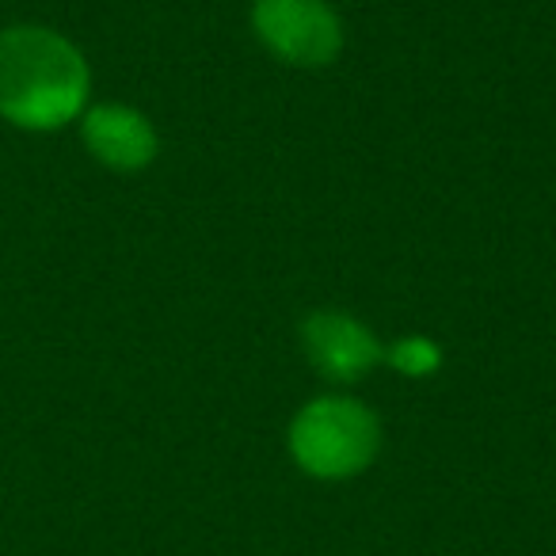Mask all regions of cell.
I'll return each instance as SVG.
<instances>
[{
  "label": "cell",
  "instance_id": "1",
  "mask_svg": "<svg viewBox=\"0 0 556 556\" xmlns=\"http://www.w3.org/2000/svg\"><path fill=\"white\" fill-rule=\"evenodd\" d=\"M88 62L65 35L47 27L0 31V115L24 130H58L88 100Z\"/></svg>",
  "mask_w": 556,
  "mask_h": 556
},
{
  "label": "cell",
  "instance_id": "2",
  "mask_svg": "<svg viewBox=\"0 0 556 556\" xmlns=\"http://www.w3.org/2000/svg\"><path fill=\"white\" fill-rule=\"evenodd\" d=\"M381 450V424L366 404L348 396H320L290 424V454L309 477L348 480L370 469Z\"/></svg>",
  "mask_w": 556,
  "mask_h": 556
},
{
  "label": "cell",
  "instance_id": "3",
  "mask_svg": "<svg viewBox=\"0 0 556 556\" xmlns=\"http://www.w3.org/2000/svg\"><path fill=\"white\" fill-rule=\"evenodd\" d=\"M252 27L278 62L298 70L332 65L343 50L340 16L325 0H255Z\"/></svg>",
  "mask_w": 556,
  "mask_h": 556
},
{
  "label": "cell",
  "instance_id": "4",
  "mask_svg": "<svg viewBox=\"0 0 556 556\" xmlns=\"http://www.w3.org/2000/svg\"><path fill=\"white\" fill-rule=\"evenodd\" d=\"M302 348L309 363L332 381H358L386 358V348L370 328L336 309H320L305 317Z\"/></svg>",
  "mask_w": 556,
  "mask_h": 556
},
{
  "label": "cell",
  "instance_id": "5",
  "mask_svg": "<svg viewBox=\"0 0 556 556\" xmlns=\"http://www.w3.org/2000/svg\"><path fill=\"white\" fill-rule=\"evenodd\" d=\"M85 146L100 164L115 172H141L156 156V130L141 111L123 103H103L85 115Z\"/></svg>",
  "mask_w": 556,
  "mask_h": 556
},
{
  "label": "cell",
  "instance_id": "6",
  "mask_svg": "<svg viewBox=\"0 0 556 556\" xmlns=\"http://www.w3.org/2000/svg\"><path fill=\"white\" fill-rule=\"evenodd\" d=\"M386 363H393L408 378H424V374L439 370L442 351L431 340H424V336H408V340H401L396 348L386 351Z\"/></svg>",
  "mask_w": 556,
  "mask_h": 556
}]
</instances>
